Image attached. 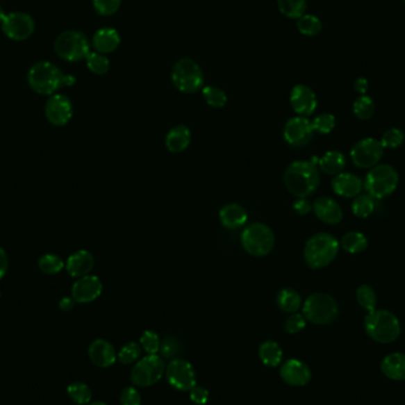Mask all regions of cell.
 <instances>
[{
  "label": "cell",
  "instance_id": "55",
  "mask_svg": "<svg viewBox=\"0 0 405 405\" xmlns=\"http://www.w3.org/2000/svg\"><path fill=\"white\" fill-rule=\"evenodd\" d=\"M404 4H405V0H404Z\"/></svg>",
  "mask_w": 405,
  "mask_h": 405
},
{
  "label": "cell",
  "instance_id": "31",
  "mask_svg": "<svg viewBox=\"0 0 405 405\" xmlns=\"http://www.w3.org/2000/svg\"><path fill=\"white\" fill-rule=\"evenodd\" d=\"M351 209H352L354 216L359 217V218H367L372 215L373 211L376 209L374 198L370 196L369 193H363V195L361 193L354 198Z\"/></svg>",
  "mask_w": 405,
  "mask_h": 405
},
{
  "label": "cell",
  "instance_id": "42",
  "mask_svg": "<svg viewBox=\"0 0 405 405\" xmlns=\"http://www.w3.org/2000/svg\"><path fill=\"white\" fill-rule=\"evenodd\" d=\"M161 340L159 336L153 331H144L141 334L140 346L147 354H157L160 351Z\"/></svg>",
  "mask_w": 405,
  "mask_h": 405
},
{
  "label": "cell",
  "instance_id": "37",
  "mask_svg": "<svg viewBox=\"0 0 405 405\" xmlns=\"http://www.w3.org/2000/svg\"><path fill=\"white\" fill-rule=\"evenodd\" d=\"M38 267L43 273L53 275V274L60 273V270L65 268V262L62 261V258L57 255L47 254L40 257Z\"/></svg>",
  "mask_w": 405,
  "mask_h": 405
},
{
  "label": "cell",
  "instance_id": "48",
  "mask_svg": "<svg viewBox=\"0 0 405 405\" xmlns=\"http://www.w3.org/2000/svg\"><path fill=\"white\" fill-rule=\"evenodd\" d=\"M190 399L197 405H205L209 401V391L203 386H195L190 390Z\"/></svg>",
  "mask_w": 405,
  "mask_h": 405
},
{
  "label": "cell",
  "instance_id": "54",
  "mask_svg": "<svg viewBox=\"0 0 405 405\" xmlns=\"http://www.w3.org/2000/svg\"><path fill=\"white\" fill-rule=\"evenodd\" d=\"M89 405H107L105 402H94V403H90Z\"/></svg>",
  "mask_w": 405,
  "mask_h": 405
},
{
  "label": "cell",
  "instance_id": "13",
  "mask_svg": "<svg viewBox=\"0 0 405 405\" xmlns=\"http://www.w3.org/2000/svg\"><path fill=\"white\" fill-rule=\"evenodd\" d=\"M1 30L10 40H25L35 31V22L28 13H13L5 17Z\"/></svg>",
  "mask_w": 405,
  "mask_h": 405
},
{
  "label": "cell",
  "instance_id": "22",
  "mask_svg": "<svg viewBox=\"0 0 405 405\" xmlns=\"http://www.w3.org/2000/svg\"><path fill=\"white\" fill-rule=\"evenodd\" d=\"M94 256L87 250H78L67 261V272L72 277H83L92 272Z\"/></svg>",
  "mask_w": 405,
  "mask_h": 405
},
{
  "label": "cell",
  "instance_id": "36",
  "mask_svg": "<svg viewBox=\"0 0 405 405\" xmlns=\"http://www.w3.org/2000/svg\"><path fill=\"white\" fill-rule=\"evenodd\" d=\"M297 28L305 36H317L322 28L320 19L313 15H304L297 20Z\"/></svg>",
  "mask_w": 405,
  "mask_h": 405
},
{
  "label": "cell",
  "instance_id": "21",
  "mask_svg": "<svg viewBox=\"0 0 405 405\" xmlns=\"http://www.w3.org/2000/svg\"><path fill=\"white\" fill-rule=\"evenodd\" d=\"M364 188V181L353 173L341 172L334 176L332 181V189L338 196L344 198H356L361 195Z\"/></svg>",
  "mask_w": 405,
  "mask_h": 405
},
{
  "label": "cell",
  "instance_id": "25",
  "mask_svg": "<svg viewBox=\"0 0 405 405\" xmlns=\"http://www.w3.org/2000/svg\"><path fill=\"white\" fill-rule=\"evenodd\" d=\"M222 224L230 230L238 229L248 221V213L241 205L229 204L224 206L220 213Z\"/></svg>",
  "mask_w": 405,
  "mask_h": 405
},
{
  "label": "cell",
  "instance_id": "34",
  "mask_svg": "<svg viewBox=\"0 0 405 405\" xmlns=\"http://www.w3.org/2000/svg\"><path fill=\"white\" fill-rule=\"evenodd\" d=\"M279 10L288 18H300L305 15L307 1L306 0H277Z\"/></svg>",
  "mask_w": 405,
  "mask_h": 405
},
{
  "label": "cell",
  "instance_id": "10",
  "mask_svg": "<svg viewBox=\"0 0 405 405\" xmlns=\"http://www.w3.org/2000/svg\"><path fill=\"white\" fill-rule=\"evenodd\" d=\"M164 359L158 354H149L137 361L131 371V381L134 386L147 388L160 381L165 373Z\"/></svg>",
  "mask_w": 405,
  "mask_h": 405
},
{
  "label": "cell",
  "instance_id": "47",
  "mask_svg": "<svg viewBox=\"0 0 405 405\" xmlns=\"http://www.w3.org/2000/svg\"><path fill=\"white\" fill-rule=\"evenodd\" d=\"M121 405H141V396L139 391L133 386H127L121 391Z\"/></svg>",
  "mask_w": 405,
  "mask_h": 405
},
{
  "label": "cell",
  "instance_id": "11",
  "mask_svg": "<svg viewBox=\"0 0 405 405\" xmlns=\"http://www.w3.org/2000/svg\"><path fill=\"white\" fill-rule=\"evenodd\" d=\"M384 149L381 141L373 138H366L353 146L351 160L359 169H372L381 161Z\"/></svg>",
  "mask_w": 405,
  "mask_h": 405
},
{
  "label": "cell",
  "instance_id": "40",
  "mask_svg": "<svg viewBox=\"0 0 405 405\" xmlns=\"http://www.w3.org/2000/svg\"><path fill=\"white\" fill-rule=\"evenodd\" d=\"M405 135L402 129L397 127H392L389 129L386 132L383 133L381 142L384 149H398L403 142H404Z\"/></svg>",
  "mask_w": 405,
  "mask_h": 405
},
{
  "label": "cell",
  "instance_id": "30",
  "mask_svg": "<svg viewBox=\"0 0 405 405\" xmlns=\"http://www.w3.org/2000/svg\"><path fill=\"white\" fill-rule=\"evenodd\" d=\"M302 305L300 294L290 288L282 289L277 295V306L286 313H297Z\"/></svg>",
  "mask_w": 405,
  "mask_h": 405
},
{
  "label": "cell",
  "instance_id": "24",
  "mask_svg": "<svg viewBox=\"0 0 405 405\" xmlns=\"http://www.w3.org/2000/svg\"><path fill=\"white\" fill-rule=\"evenodd\" d=\"M381 372L392 381H405V354L391 353L381 364Z\"/></svg>",
  "mask_w": 405,
  "mask_h": 405
},
{
  "label": "cell",
  "instance_id": "29",
  "mask_svg": "<svg viewBox=\"0 0 405 405\" xmlns=\"http://www.w3.org/2000/svg\"><path fill=\"white\" fill-rule=\"evenodd\" d=\"M340 245L346 253L361 254L365 251L369 247V240L364 233L359 231H351L342 236Z\"/></svg>",
  "mask_w": 405,
  "mask_h": 405
},
{
  "label": "cell",
  "instance_id": "49",
  "mask_svg": "<svg viewBox=\"0 0 405 405\" xmlns=\"http://www.w3.org/2000/svg\"><path fill=\"white\" fill-rule=\"evenodd\" d=\"M293 208L295 210V213L305 216V215H308L311 213L312 205L309 204V201H306L305 198H300V199H297L294 203Z\"/></svg>",
  "mask_w": 405,
  "mask_h": 405
},
{
  "label": "cell",
  "instance_id": "50",
  "mask_svg": "<svg viewBox=\"0 0 405 405\" xmlns=\"http://www.w3.org/2000/svg\"><path fill=\"white\" fill-rule=\"evenodd\" d=\"M8 255L5 253L4 249L0 247V279L5 276V274L8 272Z\"/></svg>",
  "mask_w": 405,
  "mask_h": 405
},
{
  "label": "cell",
  "instance_id": "46",
  "mask_svg": "<svg viewBox=\"0 0 405 405\" xmlns=\"http://www.w3.org/2000/svg\"><path fill=\"white\" fill-rule=\"evenodd\" d=\"M306 327V317L304 314L293 313L285 322L286 332L289 334H297Z\"/></svg>",
  "mask_w": 405,
  "mask_h": 405
},
{
  "label": "cell",
  "instance_id": "4",
  "mask_svg": "<svg viewBox=\"0 0 405 405\" xmlns=\"http://www.w3.org/2000/svg\"><path fill=\"white\" fill-rule=\"evenodd\" d=\"M339 247L337 238L331 233H317L306 243V263L312 269L325 268L337 257Z\"/></svg>",
  "mask_w": 405,
  "mask_h": 405
},
{
  "label": "cell",
  "instance_id": "51",
  "mask_svg": "<svg viewBox=\"0 0 405 405\" xmlns=\"http://www.w3.org/2000/svg\"><path fill=\"white\" fill-rule=\"evenodd\" d=\"M367 88H369V82L364 77H359L354 82V89L361 95H365Z\"/></svg>",
  "mask_w": 405,
  "mask_h": 405
},
{
  "label": "cell",
  "instance_id": "45",
  "mask_svg": "<svg viewBox=\"0 0 405 405\" xmlns=\"http://www.w3.org/2000/svg\"><path fill=\"white\" fill-rule=\"evenodd\" d=\"M161 357L173 359L178 353L181 352V344L176 338L169 337L161 341L160 351Z\"/></svg>",
  "mask_w": 405,
  "mask_h": 405
},
{
  "label": "cell",
  "instance_id": "26",
  "mask_svg": "<svg viewBox=\"0 0 405 405\" xmlns=\"http://www.w3.org/2000/svg\"><path fill=\"white\" fill-rule=\"evenodd\" d=\"M191 132L186 126H176L166 135V147L170 152L181 153L189 147Z\"/></svg>",
  "mask_w": 405,
  "mask_h": 405
},
{
  "label": "cell",
  "instance_id": "52",
  "mask_svg": "<svg viewBox=\"0 0 405 405\" xmlns=\"http://www.w3.org/2000/svg\"><path fill=\"white\" fill-rule=\"evenodd\" d=\"M74 305H75V300L72 297H63L62 300L60 301V308L65 312H68V311H72L74 308Z\"/></svg>",
  "mask_w": 405,
  "mask_h": 405
},
{
  "label": "cell",
  "instance_id": "39",
  "mask_svg": "<svg viewBox=\"0 0 405 405\" xmlns=\"http://www.w3.org/2000/svg\"><path fill=\"white\" fill-rule=\"evenodd\" d=\"M141 346L137 342H129L122 347V349L117 353V361H120L121 364L129 365L135 363L140 357Z\"/></svg>",
  "mask_w": 405,
  "mask_h": 405
},
{
  "label": "cell",
  "instance_id": "2",
  "mask_svg": "<svg viewBox=\"0 0 405 405\" xmlns=\"http://www.w3.org/2000/svg\"><path fill=\"white\" fill-rule=\"evenodd\" d=\"M286 188L299 198L313 195L320 184V174L313 161H295L285 173Z\"/></svg>",
  "mask_w": 405,
  "mask_h": 405
},
{
  "label": "cell",
  "instance_id": "19",
  "mask_svg": "<svg viewBox=\"0 0 405 405\" xmlns=\"http://www.w3.org/2000/svg\"><path fill=\"white\" fill-rule=\"evenodd\" d=\"M88 354L92 364L102 369L110 367L117 359V351L114 346L105 339L92 341L89 346Z\"/></svg>",
  "mask_w": 405,
  "mask_h": 405
},
{
  "label": "cell",
  "instance_id": "44",
  "mask_svg": "<svg viewBox=\"0 0 405 405\" xmlns=\"http://www.w3.org/2000/svg\"><path fill=\"white\" fill-rule=\"evenodd\" d=\"M94 8L101 16H112L120 8L121 0H92Z\"/></svg>",
  "mask_w": 405,
  "mask_h": 405
},
{
  "label": "cell",
  "instance_id": "15",
  "mask_svg": "<svg viewBox=\"0 0 405 405\" xmlns=\"http://www.w3.org/2000/svg\"><path fill=\"white\" fill-rule=\"evenodd\" d=\"M45 117L50 124L62 127L72 117V105L70 100L62 94H53L45 105Z\"/></svg>",
  "mask_w": 405,
  "mask_h": 405
},
{
  "label": "cell",
  "instance_id": "23",
  "mask_svg": "<svg viewBox=\"0 0 405 405\" xmlns=\"http://www.w3.org/2000/svg\"><path fill=\"white\" fill-rule=\"evenodd\" d=\"M120 44V35L112 28H102L97 30L92 37V47L97 53H108L117 50Z\"/></svg>",
  "mask_w": 405,
  "mask_h": 405
},
{
  "label": "cell",
  "instance_id": "6",
  "mask_svg": "<svg viewBox=\"0 0 405 405\" xmlns=\"http://www.w3.org/2000/svg\"><path fill=\"white\" fill-rule=\"evenodd\" d=\"M302 312L306 320L314 325H329L339 315V306L337 301L327 294L314 293L307 297Z\"/></svg>",
  "mask_w": 405,
  "mask_h": 405
},
{
  "label": "cell",
  "instance_id": "18",
  "mask_svg": "<svg viewBox=\"0 0 405 405\" xmlns=\"http://www.w3.org/2000/svg\"><path fill=\"white\" fill-rule=\"evenodd\" d=\"M290 105L300 117H309L317 109V95L307 85H295L290 92Z\"/></svg>",
  "mask_w": 405,
  "mask_h": 405
},
{
  "label": "cell",
  "instance_id": "28",
  "mask_svg": "<svg viewBox=\"0 0 405 405\" xmlns=\"http://www.w3.org/2000/svg\"><path fill=\"white\" fill-rule=\"evenodd\" d=\"M345 166V156L338 151H329L324 157L319 159V167L321 171L329 176H337L344 171Z\"/></svg>",
  "mask_w": 405,
  "mask_h": 405
},
{
  "label": "cell",
  "instance_id": "27",
  "mask_svg": "<svg viewBox=\"0 0 405 405\" xmlns=\"http://www.w3.org/2000/svg\"><path fill=\"white\" fill-rule=\"evenodd\" d=\"M258 356L262 363L268 367H276L281 364L283 351L276 341L267 340L258 349Z\"/></svg>",
  "mask_w": 405,
  "mask_h": 405
},
{
  "label": "cell",
  "instance_id": "9",
  "mask_svg": "<svg viewBox=\"0 0 405 405\" xmlns=\"http://www.w3.org/2000/svg\"><path fill=\"white\" fill-rule=\"evenodd\" d=\"M242 245L250 255L265 256L273 250L275 237L267 225L254 223L242 233Z\"/></svg>",
  "mask_w": 405,
  "mask_h": 405
},
{
  "label": "cell",
  "instance_id": "3",
  "mask_svg": "<svg viewBox=\"0 0 405 405\" xmlns=\"http://www.w3.org/2000/svg\"><path fill=\"white\" fill-rule=\"evenodd\" d=\"M364 326L367 336L381 344L393 342L401 334L398 317L386 309H374L370 312L365 317Z\"/></svg>",
  "mask_w": 405,
  "mask_h": 405
},
{
  "label": "cell",
  "instance_id": "7",
  "mask_svg": "<svg viewBox=\"0 0 405 405\" xmlns=\"http://www.w3.org/2000/svg\"><path fill=\"white\" fill-rule=\"evenodd\" d=\"M172 82L178 90L196 92L203 87L204 75L201 67L192 58H181L173 67Z\"/></svg>",
  "mask_w": 405,
  "mask_h": 405
},
{
  "label": "cell",
  "instance_id": "53",
  "mask_svg": "<svg viewBox=\"0 0 405 405\" xmlns=\"http://www.w3.org/2000/svg\"><path fill=\"white\" fill-rule=\"evenodd\" d=\"M5 17H6V13H5L4 8L0 6V24L3 23V20L5 19Z\"/></svg>",
  "mask_w": 405,
  "mask_h": 405
},
{
  "label": "cell",
  "instance_id": "32",
  "mask_svg": "<svg viewBox=\"0 0 405 405\" xmlns=\"http://www.w3.org/2000/svg\"><path fill=\"white\" fill-rule=\"evenodd\" d=\"M67 392L72 402H75L78 405L89 404L92 401V392L90 388L82 381H75L72 383L67 388Z\"/></svg>",
  "mask_w": 405,
  "mask_h": 405
},
{
  "label": "cell",
  "instance_id": "12",
  "mask_svg": "<svg viewBox=\"0 0 405 405\" xmlns=\"http://www.w3.org/2000/svg\"><path fill=\"white\" fill-rule=\"evenodd\" d=\"M166 379L173 389L190 391L197 384L196 371L189 361L173 359L165 370Z\"/></svg>",
  "mask_w": 405,
  "mask_h": 405
},
{
  "label": "cell",
  "instance_id": "1",
  "mask_svg": "<svg viewBox=\"0 0 405 405\" xmlns=\"http://www.w3.org/2000/svg\"><path fill=\"white\" fill-rule=\"evenodd\" d=\"M28 85L40 95H53L62 87L75 85L76 78L65 75L51 62H38L28 70Z\"/></svg>",
  "mask_w": 405,
  "mask_h": 405
},
{
  "label": "cell",
  "instance_id": "14",
  "mask_svg": "<svg viewBox=\"0 0 405 405\" xmlns=\"http://www.w3.org/2000/svg\"><path fill=\"white\" fill-rule=\"evenodd\" d=\"M313 124L305 117H297L290 119L286 124L285 139L289 144L295 147H302L308 144L313 138Z\"/></svg>",
  "mask_w": 405,
  "mask_h": 405
},
{
  "label": "cell",
  "instance_id": "38",
  "mask_svg": "<svg viewBox=\"0 0 405 405\" xmlns=\"http://www.w3.org/2000/svg\"><path fill=\"white\" fill-rule=\"evenodd\" d=\"M89 70L97 74V75H105L106 72L109 70V60L104 53H89L88 56L85 58Z\"/></svg>",
  "mask_w": 405,
  "mask_h": 405
},
{
  "label": "cell",
  "instance_id": "5",
  "mask_svg": "<svg viewBox=\"0 0 405 405\" xmlns=\"http://www.w3.org/2000/svg\"><path fill=\"white\" fill-rule=\"evenodd\" d=\"M399 176L397 170L388 164L376 165L370 170L364 181V189L374 199H383L397 189Z\"/></svg>",
  "mask_w": 405,
  "mask_h": 405
},
{
  "label": "cell",
  "instance_id": "17",
  "mask_svg": "<svg viewBox=\"0 0 405 405\" xmlns=\"http://www.w3.org/2000/svg\"><path fill=\"white\" fill-rule=\"evenodd\" d=\"M102 293V283L100 279L92 275H85L77 280L72 289V297L78 304H88L97 300Z\"/></svg>",
  "mask_w": 405,
  "mask_h": 405
},
{
  "label": "cell",
  "instance_id": "33",
  "mask_svg": "<svg viewBox=\"0 0 405 405\" xmlns=\"http://www.w3.org/2000/svg\"><path fill=\"white\" fill-rule=\"evenodd\" d=\"M356 297L359 306L361 308L365 309L367 313L373 312L377 307V295L371 286L363 285L358 287Z\"/></svg>",
  "mask_w": 405,
  "mask_h": 405
},
{
  "label": "cell",
  "instance_id": "20",
  "mask_svg": "<svg viewBox=\"0 0 405 405\" xmlns=\"http://www.w3.org/2000/svg\"><path fill=\"white\" fill-rule=\"evenodd\" d=\"M312 209H313L315 216L326 224H339L342 220V216H344L340 205L329 197L317 198V201H314Z\"/></svg>",
  "mask_w": 405,
  "mask_h": 405
},
{
  "label": "cell",
  "instance_id": "35",
  "mask_svg": "<svg viewBox=\"0 0 405 405\" xmlns=\"http://www.w3.org/2000/svg\"><path fill=\"white\" fill-rule=\"evenodd\" d=\"M376 110V106L371 97L367 95H361L353 104V113L359 120H370Z\"/></svg>",
  "mask_w": 405,
  "mask_h": 405
},
{
  "label": "cell",
  "instance_id": "43",
  "mask_svg": "<svg viewBox=\"0 0 405 405\" xmlns=\"http://www.w3.org/2000/svg\"><path fill=\"white\" fill-rule=\"evenodd\" d=\"M312 124H313L314 132L321 133V134H329L336 127V117L332 114L324 113V114L317 115L314 119Z\"/></svg>",
  "mask_w": 405,
  "mask_h": 405
},
{
  "label": "cell",
  "instance_id": "16",
  "mask_svg": "<svg viewBox=\"0 0 405 405\" xmlns=\"http://www.w3.org/2000/svg\"><path fill=\"white\" fill-rule=\"evenodd\" d=\"M282 381L292 386H305L312 379V372L304 361L292 358L280 369Z\"/></svg>",
  "mask_w": 405,
  "mask_h": 405
},
{
  "label": "cell",
  "instance_id": "8",
  "mask_svg": "<svg viewBox=\"0 0 405 405\" xmlns=\"http://www.w3.org/2000/svg\"><path fill=\"white\" fill-rule=\"evenodd\" d=\"M89 45L88 38L85 33L80 31H65L60 33L55 40V51L62 60L68 62H78L81 60H85L88 56Z\"/></svg>",
  "mask_w": 405,
  "mask_h": 405
},
{
  "label": "cell",
  "instance_id": "41",
  "mask_svg": "<svg viewBox=\"0 0 405 405\" xmlns=\"http://www.w3.org/2000/svg\"><path fill=\"white\" fill-rule=\"evenodd\" d=\"M203 97H204L206 104L211 107H215V108L224 107L226 100H228L223 90L217 88V87H211V85H208L203 89Z\"/></svg>",
  "mask_w": 405,
  "mask_h": 405
}]
</instances>
